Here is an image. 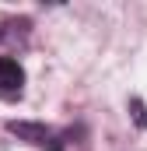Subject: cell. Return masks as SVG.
Wrapping results in <instances>:
<instances>
[{
	"instance_id": "obj_2",
	"label": "cell",
	"mask_w": 147,
	"mask_h": 151,
	"mask_svg": "<svg viewBox=\"0 0 147 151\" xmlns=\"http://www.w3.org/2000/svg\"><path fill=\"white\" fill-rule=\"evenodd\" d=\"M7 130H11V134H18V137H28V141L39 144V148H49V151H53V137H49V130H46V127H35V123H11Z\"/></svg>"
},
{
	"instance_id": "obj_1",
	"label": "cell",
	"mask_w": 147,
	"mask_h": 151,
	"mask_svg": "<svg viewBox=\"0 0 147 151\" xmlns=\"http://www.w3.org/2000/svg\"><path fill=\"white\" fill-rule=\"evenodd\" d=\"M21 84H25L21 63L11 60V56H0V95L4 99H18L21 95Z\"/></svg>"
}]
</instances>
